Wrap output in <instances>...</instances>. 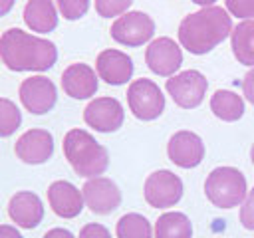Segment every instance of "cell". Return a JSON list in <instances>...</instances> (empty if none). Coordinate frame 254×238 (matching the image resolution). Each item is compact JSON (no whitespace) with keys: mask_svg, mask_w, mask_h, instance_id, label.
<instances>
[{"mask_svg":"<svg viewBox=\"0 0 254 238\" xmlns=\"http://www.w3.org/2000/svg\"><path fill=\"white\" fill-rule=\"evenodd\" d=\"M8 214L16 222V226L32 230L36 228L44 218V204L38 194L30 190L16 192L8 202Z\"/></svg>","mask_w":254,"mask_h":238,"instance_id":"ac0fdd59","label":"cell"},{"mask_svg":"<svg viewBox=\"0 0 254 238\" xmlns=\"http://www.w3.org/2000/svg\"><path fill=\"white\" fill-rule=\"evenodd\" d=\"M250 159H252V165H254V145H252V149H250Z\"/></svg>","mask_w":254,"mask_h":238,"instance_id":"e575fe53","label":"cell"},{"mask_svg":"<svg viewBox=\"0 0 254 238\" xmlns=\"http://www.w3.org/2000/svg\"><path fill=\"white\" fill-rule=\"evenodd\" d=\"M242 93L250 105H254V69H250L242 79Z\"/></svg>","mask_w":254,"mask_h":238,"instance_id":"f546056e","label":"cell"},{"mask_svg":"<svg viewBox=\"0 0 254 238\" xmlns=\"http://www.w3.org/2000/svg\"><path fill=\"white\" fill-rule=\"evenodd\" d=\"M131 4L133 0H95V10L101 18H115L123 16Z\"/></svg>","mask_w":254,"mask_h":238,"instance_id":"484cf974","label":"cell"},{"mask_svg":"<svg viewBox=\"0 0 254 238\" xmlns=\"http://www.w3.org/2000/svg\"><path fill=\"white\" fill-rule=\"evenodd\" d=\"M24 22L32 32H54L58 28V10L52 0H28L24 6Z\"/></svg>","mask_w":254,"mask_h":238,"instance_id":"d6986e66","label":"cell"},{"mask_svg":"<svg viewBox=\"0 0 254 238\" xmlns=\"http://www.w3.org/2000/svg\"><path fill=\"white\" fill-rule=\"evenodd\" d=\"M165 87L179 107L194 109L202 103L206 89H208V81L200 71L187 69V71H181V73H175L173 77H169Z\"/></svg>","mask_w":254,"mask_h":238,"instance_id":"52a82bcc","label":"cell"},{"mask_svg":"<svg viewBox=\"0 0 254 238\" xmlns=\"http://www.w3.org/2000/svg\"><path fill=\"white\" fill-rule=\"evenodd\" d=\"M232 54L242 65L254 67V20H242L230 34Z\"/></svg>","mask_w":254,"mask_h":238,"instance_id":"ffe728a7","label":"cell"},{"mask_svg":"<svg viewBox=\"0 0 254 238\" xmlns=\"http://www.w3.org/2000/svg\"><path fill=\"white\" fill-rule=\"evenodd\" d=\"M204 194L218 208L240 206L248 194L246 177L234 167H216L204 180Z\"/></svg>","mask_w":254,"mask_h":238,"instance_id":"277c9868","label":"cell"},{"mask_svg":"<svg viewBox=\"0 0 254 238\" xmlns=\"http://www.w3.org/2000/svg\"><path fill=\"white\" fill-rule=\"evenodd\" d=\"M145 63L153 73H157L161 77H173L175 71L183 63V52L175 40L163 36V38L153 40L147 46Z\"/></svg>","mask_w":254,"mask_h":238,"instance_id":"8fae6325","label":"cell"},{"mask_svg":"<svg viewBox=\"0 0 254 238\" xmlns=\"http://www.w3.org/2000/svg\"><path fill=\"white\" fill-rule=\"evenodd\" d=\"M18 95H20L22 105L34 115H44L52 111L58 101V89L54 81L44 75H32L24 79L20 83Z\"/></svg>","mask_w":254,"mask_h":238,"instance_id":"9c48e42d","label":"cell"},{"mask_svg":"<svg viewBox=\"0 0 254 238\" xmlns=\"http://www.w3.org/2000/svg\"><path fill=\"white\" fill-rule=\"evenodd\" d=\"M22 123V113L14 101L0 97V137H10Z\"/></svg>","mask_w":254,"mask_h":238,"instance_id":"cb8c5ba5","label":"cell"},{"mask_svg":"<svg viewBox=\"0 0 254 238\" xmlns=\"http://www.w3.org/2000/svg\"><path fill=\"white\" fill-rule=\"evenodd\" d=\"M232 34V20L228 12L220 6H206L198 12H192L183 18L179 24V42L181 46L194 54L202 56L214 50Z\"/></svg>","mask_w":254,"mask_h":238,"instance_id":"7a4b0ae2","label":"cell"},{"mask_svg":"<svg viewBox=\"0 0 254 238\" xmlns=\"http://www.w3.org/2000/svg\"><path fill=\"white\" fill-rule=\"evenodd\" d=\"M14 4H16V0H0V18L6 16L14 8Z\"/></svg>","mask_w":254,"mask_h":238,"instance_id":"d6a6232c","label":"cell"},{"mask_svg":"<svg viewBox=\"0 0 254 238\" xmlns=\"http://www.w3.org/2000/svg\"><path fill=\"white\" fill-rule=\"evenodd\" d=\"M155 238H192V224L183 212H165L155 222Z\"/></svg>","mask_w":254,"mask_h":238,"instance_id":"7402d4cb","label":"cell"},{"mask_svg":"<svg viewBox=\"0 0 254 238\" xmlns=\"http://www.w3.org/2000/svg\"><path fill=\"white\" fill-rule=\"evenodd\" d=\"M77 238H111V234H109V230L103 224L89 222V224H85L79 230V236Z\"/></svg>","mask_w":254,"mask_h":238,"instance_id":"f1b7e54d","label":"cell"},{"mask_svg":"<svg viewBox=\"0 0 254 238\" xmlns=\"http://www.w3.org/2000/svg\"><path fill=\"white\" fill-rule=\"evenodd\" d=\"M127 103L131 113L141 121H153L165 111V95L153 79L141 77L131 81L127 89Z\"/></svg>","mask_w":254,"mask_h":238,"instance_id":"5b68a950","label":"cell"},{"mask_svg":"<svg viewBox=\"0 0 254 238\" xmlns=\"http://www.w3.org/2000/svg\"><path fill=\"white\" fill-rule=\"evenodd\" d=\"M226 10L240 20H254V0H224Z\"/></svg>","mask_w":254,"mask_h":238,"instance_id":"4316f807","label":"cell"},{"mask_svg":"<svg viewBox=\"0 0 254 238\" xmlns=\"http://www.w3.org/2000/svg\"><path fill=\"white\" fill-rule=\"evenodd\" d=\"M190 2H194V4H198V6H202V8H206V6H212L216 0H190Z\"/></svg>","mask_w":254,"mask_h":238,"instance_id":"836d02e7","label":"cell"},{"mask_svg":"<svg viewBox=\"0 0 254 238\" xmlns=\"http://www.w3.org/2000/svg\"><path fill=\"white\" fill-rule=\"evenodd\" d=\"M210 111L222 121H238L244 115V99L230 89H216L210 97Z\"/></svg>","mask_w":254,"mask_h":238,"instance_id":"44dd1931","label":"cell"},{"mask_svg":"<svg viewBox=\"0 0 254 238\" xmlns=\"http://www.w3.org/2000/svg\"><path fill=\"white\" fill-rule=\"evenodd\" d=\"M97 73L87 63H71L62 73V89L73 99H89L97 91Z\"/></svg>","mask_w":254,"mask_h":238,"instance_id":"2e32d148","label":"cell"},{"mask_svg":"<svg viewBox=\"0 0 254 238\" xmlns=\"http://www.w3.org/2000/svg\"><path fill=\"white\" fill-rule=\"evenodd\" d=\"M16 157L26 165H42L54 153V137L46 129H30L14 145Z\"/></svg>","mask_w":254,"mask_h":238,"instance_id":"5bb4252c","label":"cell"},{"mask_svg":"<svg viewBox=\"0 0 254 238\" xmlns=\"http://www.w3.org/2000/svg\"><path fill=\"white\" fill-rule=\"evenodd\" d=\"M117 238H153L151 222L139 212H127L117 220Z\"/></svg>","mask_w":254,"mask_h":238,"instance_id":"603a6c76","label":"cell"},{"mask_svg":"<svg viewBox=\"0 0 254 238\" xmlns=\"http://www.w3.org/2000/svg\"><path fill=\"white\" fill-rule=\"evenodd\" d=\"M123 105L115 97H95L83 109V121L99 133L117 131L123 125Z\"/></svg>","mask_w":254,"mask_h":238,"instance_id":"30bf717a","label":"cell"},{"mask_svg":"<svg viewBox=\"0 0 254 238\" xmlns=\"http://www.w3.org/2000/svg\"><path fill=\"white\" fill-rule=\"evenodd\" d=\"M97 75L109 85H123L133 75V60L121 50H103L95 60Z\"/></svg>","mask_w":254,"mask_h":238,"instance_id":"9a60e30c","label":"cell"},{"mask_svg":"<svg viewBox=\"0 0 254 238\" xmlns=\"http://www.w3.org/2000/svg\"><path fill=\"white\" fill-rule=\"evenodd\" d=\"M0 60L12 71H46L58 61L54 42L10 28L0 36Z\"/></svg>","mask_w":254,"mask_h":238,"instance_id":"6da1fadb","label":"cell"},{"mask_svg":"<svg viewBox=\"0 0 254 238\" xmlns=\"http://www.w3.org/2000/svg\"><path fill=\"white\" fill-rule=\"evenodd\" d=\"M111 38L127 48H139L147 44L155 34V22L145 12H125L111 24Z\"/></svg>","mask_w":254,"mask_h":238,"instance_id":"8992f818","label":"cell"},{"mask_svg":"<svg viewBox=\"0 0 254 238\" xmlns=\"http://www.w3.org/2000/svg\"><path fill=\"white\" fill-rule=\"evenodd\" d=\"M183 190H185L183 188V180L175 173H171L167 169L151 173L147 177V180H145V186H143L145 200L153 208L175 206L181 200Z\"/></svg>","mask_w":254,"mask_h":238,"instance_id":"ba28073f","label":"cell"},{"mask_svg":"<svg viewBox=\"0 0 254 238\" xmlns=\"http://www.w3.org/2000/svg\"><path fill=\"white\" fill-rule=\"evenodd\" d=\"M0 238H24L14 226L10 224H0Z\"/></svg>","mask_w":254,"mask_h":238,"instance_id":"1f68e13d","label":"cell"},{"mask_svg":"<svg viewBox=\"0 0 254 238\" xmlns=\"http://www.w3.org/2000/svg\"><path fill=\"white\" fill-rule=\"evenodd\" d=\"M240 222L244 228L254 230V188L246 194L244 202L240 204Z\"/></svg>","mask_w":254,"mask_h":238,"instance_id":"83f0119b","label":"cell"},{"mask_svg":"<svg viewBox=\"0 0 254 238\" xmlns=\"http://www.w3.org/2000/svg\"><path fill=\"white\" fill-rule=\"evenodd\" d=\"M44 238H75V236L65 228H52L44 234Z\"/></svg>","mask_w":254,"mask_h":238,"instance_id":"4dcf8cb0","label":"cell"},{"mask_svg":"<svg viewBox=\"0 0 254 238\" xmlns=\"http://www.w3.org/2000/svg\"><path fill=\"white\" fill-rule=\"evenodd\" d=\"M48 202L60 218H75L83 210V192L67 180H56L48 188Z\"/></svg>","mask_w":254,"mask_h":238,"instance_id":"e0dca14e","label":"cell"},{"mask_svg":"<svg viewBox=\"0 0 254 238\" xmlns=\"http://www.w3.org/2000/svg\"><path fill=\"white\" fill-rule=\"evenodd\" d=\"M56 4L65 20H79L89 10V0H56Z\"/></svg>","mask_w":254,"mask_h":238,"instance_id":"d4e9b609","label":"cell"},{"mask_svg":"<svg viewBox=\"0 0 254 238\" xmlns=\"http://www.w3.org/2000/svg\"><path fill=\"white\" fill-rule=\"evenodd\" d=\"M64 155L69 167L85 178H95L103 175L109 167V153L99 145L93 135L83 129H71L64 137Z\"/></svg>","mask_w":254,"mask_h":238,"instance_id":"3957f363","label":"cell"},{"mask_svg":"<svg viewBox=\"0 0 254 238\" xmlns=\"http://www.w3.org/2000/svg\"><path fill=\"white\" fill-rule=\"evenodd\" d=\"M169 159L181 169H194L204 159V143L192 131H177L167 145Z\"/></svg>","mask_w":254,"mask_h":238,"instance_id":"4fadbf2b","label":"cell"},{"mask_svg":"<svg viewBox=\"0 0 254 238\" xmlns=\"http://www.w3.org/2000/svg\"><path fill=\"white\" fill-rule=\"evenodd\" d=\"M81 192L85 206L95 214H111L121 204V190L107 177L87 178Z\"/></svg>","mask_w":254,"mask_h":238,"instance_id":"7c38bea8","label":"cell"}]
</instances>
